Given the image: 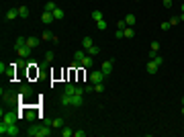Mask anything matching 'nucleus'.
<instances>
[{"mask_svg": "<svg viewBox=\"0 0 184 137\" xmlns=\"http://www.w3.org/2000/svg\"><path fill=\"white\" fill-rule=\"evenodd\" d=\"M14 51H16V55H19L20 59H25V57H29V55H31V51H33V49L27 45V37H19V39L14 41Z\"/></svg>", "mask_w": 184, "mask_h": 137, "instance_id": "nucleus-1", "label": "nucleus"}, {"mask_svg": "<svg viewBox=\"0 0 184 137\" xmlns=\"http://www.w3.org/2000/svg\"><path fill=\"white\" fill-rule=\"evenodd\" d=\"M19 123H13V125H8L4 123V121H0V135H6V137H16L19 135Z\"/></svg>", "mask_w": 184, "mask_h": 137, "instance_id": "nucleus-2", "label": "nucleus"}, {"mask_svg": "<svg viewBox=\"0 0 184 137\" xmlns=\"http://www.w3.org/2000/svg\"><path fill=\"white\" fill-rule=\"evenodd\" d=\"M0 115H2V121H4V123H8V125H13V123H16V121H19V115H14L13 110H0Z\"/></svg>", "mask_w": 184, "mask_h": 137, "instance_id": "nucleus-3", "label": "nucleus"}, {"mask_svg": "<svg viewBox=\"0 0 184 137\" xmlns=\"http://www.w3.org/2000/svg\"><path fill=\"white\" fill-rule=\"evenodd\" d=\"M104 78H106V76H104L102 70H92V72H90V82L92 84H100Z\"/></svg>", "mask_w": 184, "mask_h": 137, "instance_id": "nucleus-4", "label": "nucleus"}, {"mask_svg": "<svg viewBox=\"0 0 184 137\" xmlns=\"http://www.w3.org/2000/svg\"><path fill=\"white\" fill-rule=\"evenodd\" d=\"M53 21H55L53 13H49V10H43V13H41V23H43V25H51Z\"/></svg>", "mask_w": 184, "mask_h": 137, "instance_id": "nucleus-5", "label": "nucleus"}, {"mask_svg": "<svg viewBox=\"0 0 184 137\" xmlns=\"http://www.w3.org/2000/svg\"><path fill=\"white\" fill-rule=\"evenodd\" d=\"M157 68H160V63L156 62V59H150V63H147V66H145V72H147V74L150 76H153L157 72Z\"/></svg>", "mask_w": 184, "mask_h": 137, "instance_id": "nucleus-6", "label": "nucleus"}, {"mask_svg": "<svg viewBox=\"0 0 184 137\" xmlns=\"http://www.w3.org/2000/svg\"><path fill=\"white\" fill-rule=\"evenodd\" d=\"M82 104H84V94H72V106L78 109Z\"/></svg>", "mask_w": 184, "mask_h": 137, "instance_id": "nucleus-7", "label": "nucleus"}, {"mask_svg": "<svg viewBox=\"0 0 184 137\" xmlns=\"http://www.w3.org/2000/svg\"><path fill=\"white\" fill-rule=\"evenodd\" d=\"M113 66H115V63H113V59H106V62H102V72H104V76H110V72H113Z\"/></svg>", "mask_w": 184, "mask_h": 137, "instance_id": "nucleus-8", "label": "nucleus"}, {"mask_svg": "<svg viewBox=\"0 0 184 137\" xmlns=\"http://www.w3.org/2000/svg\"><path fill=\"white\" fill-rule=\"evenodd\" d=\"M80 66H82V68H92V66H94V57L86 53V55H84V59L80 62Z\"/></svg>", "mask_w": 184, "mask_h": 137, "instance_id": "nucleus-9", "label": "nucleus"}, {"mask_svg": "<svg viewBox=\"0 0 184 137\" xmlns=\"http://www.w3.org/2000/svg\"><path fill=\"white\" fill-rule=\"evenodd\" d=\"M31 94H33V88H31L29 84H23V86H20L19 96H20V98H25V96H31Z\"/></svg>", "mask_w": 184, "mask_h": 137, "instance_id": "nucleus-10", "label": "nucleus"}, {"mask_svg": "<svg viewBox=\"0 0 184 137\" xmlns=\"http://www.w3.org/2000/svg\"><path fill=\"white\" fill-rule=\"evenodd\" d=\"M60 103H61V106H66V109L72 106V94H66V92H63L61 98H60Z\"/></svg>", "mask_w": 184, "mask_h": 137, "instance_id": "nucleus-11", "label": "nucleus"}, {"mask_svg": "<svg viewBox=\"0 0 184 137\" xmlns=\"http://www.w3.org/2000/svg\"><path fill=\"white\" fill-rule=\"evenodd\" d=\"M160 51V41H151V47H150V59H153Z\"/></svg>", "mask_w": 184, "mask_h": 137, "instance_id": "nucleus-12", "label": "nucleus"}, {"mask_svg": "<svg viewBox=\"0 0 184 137\" xmlns=\"http://www.w3.org/2000/svg\"><path fill=\"white\" fill-rule=\"evenodd\" d=\"M51 129H53L51 125H49V127H41V129L37 131V137H49V135H51V133H53V131H51Z\"/></svg>", "mask_w": 184, "mask_h": 137, "instance_id": "nucleus-13", "label": "nucleus"}, {"mask_svg": "<svg viewBox=\"0 0 184 137\" xmlns=\"http://www.w3.org/2000/svg\"><path fill=\"white\" fill-rule=\"evenodd\" d=\"M0 96H2V103H13V92H8V90H4V88H2V90H0Z\"/></svg>", "mask_w": 184, "mask_h": 137, "instance_id": "nucleus-14", "label": "nucleus"}, {"mask_svg": "<svg viewBox=\"0 0 184 137\" xmlns=\"http://www.w3.org/2000/svg\"><path fill=\"white\" fill-rule=\"evenodd\" d=\"M16 16H19V8H10V10H6V14H4L6 21H14Z\"/></svg>", "mask_w": 184, "mask_h": 137, "instance_id": "nucleus-15", "label": "nucleus"}, {"mask_svg": "<svg viewBox=\"0 0 184 137\" xmlns=\"http://www.w3.org/2000/svg\"><path fill=\"white\" fill-rule=\"evenodd\" d=\"M41 39H43V41H53V39H55V35L51 33L49 29H45V31L41 33Z\"/></svg>", "mask_w": 184, "mask_h": 137, "instance_id": "nucleus-16", "label": "nucleus"}, {"mask_svg": "<svg viewBox=\"0 0 184 137\" xmlns=\"http://www.w3.org/2000/svg\"><path fill=\"white\" fill-rule=\"evenodd\" d=\"M92 45H94V41H92V37H88V35H86V37L82 39V47H84V49H90Z\"/></svg>", "mask_w": 184, "mask_h": 137, "instance_id": "nucleus-17", "label": "nucleus"}, {"mask_svg": "<svg viewBox=\"0 0 184 137\" xmlns=\"http://www.w3.org/2000/svg\"><path fill=\"white\" fill-rule=\"evenodd\" d=\"M49 125H51L53 129H61V127H63V119H61V117H57V119H53Z\"/></svg>", "mask_w": 184, "mask_h": 137, "instance_id": "nucleus-18", "label": "nucleus"}, {"mask_svg": "<svg viewBox=\"0 0 184 137\" xmlns=\"http://www.w3.org/2000/svg\"><path fill=\"white\" fill-rule=\"evenodd\" d=\"M63 92H66V94H76V84L68 82L66 86H63Z\"/></svg>", "mask_w": 184, "mask_h": 137, "instance_id": "nucleus-19", "label": "nucleus"}, {"mask_svg": "<svg viewBox=\"0 0 184 137\" xmlns=\"http://www.w3.org/2000/svg\"><path fill=\"white\" fill-rule=\"evenodd\" d=\"M19 16H20V19H27V16H29V8L25 6V4H20V6H19Z\"/></svg>", "mask_w": 184, "mask_h": 137, "instance_id": "nucleus-20", "label": "nucleus"}, {"mask_svg": "<svg viewBox=\"0 0 184 137\" xmlns=\"http://www.w3.org/2000/svg\"><path fill=\"white\" fill-rule=\"evenodd\" d=\"M27 45L31 49H35L37 45H39V39H37V37H27Z\"/></svg>", "mask_w": 184, "mask_h": 137, "instance_id": "nucleus-21", "label": "nucleus"}, {"mask_svg": "<svg viewBox=\"0 0 184 137\" xmlns=\"http://www.w3.org/2000/svg\"><path fill=\"white\" fill-rule=\"evenodd\" d=\"M53 16H55V21H61V19L66 16V13H63V10H61V8L57 6V8H55V10H53Z\"/></svg>", "mask_w": 184, "mask_h": 137, "instance_id": "nucleus-22", "label": "nucleus"}, {"mask_svg": "<svg viewBox=\"0 0 184 137\" xmlns=\"http://www.w3.org/2000/svg\"><path fill=\"white\" fill-rule=\"evenodd\" d=\"M86 53H88V55H92V57H94V55H98V53H100V47H98V45H92V47H90V49H86Z\"/></svg>", "mask_w": 184, "mask_h": 137, "instance_id": "nucleus-23", "label": "nucleus"}, {"mask_svg": "<svg viewBox=\"0 0 184 137\" xmlns=\"http://www.w3.org/2000/svg\"><path fill=\"white\" fill-rule=\"evenodd\" d=\"M41 127H37V125H31V127H29V131H27V135L29 137H37V131H39Z\"/></svg>", "mask_w": 184, "mask_h": 137, "instance_id": "nucleus-24", "label": "nucleus"}, {"mask_svg": "<svg viewBox=\"0 0 184 137\" xmlns=\"http://www.w3.org/2000/svg\"><path fill=\"white\" fill-rule=\"evenodd\" d=\"M125 23H127V27H133L135 25V14H125Z\"/></svg>", "mask_w": 184, "mask_h": 137, "instance_id": "nucleus-25", "label": "nucleus"}, {"mask_svg": "<svg viewBox=\"0 0 184 137\" xmlns=\"http://www.w3.org/2000/svg\"><path fill=\"white\" fill-rule=\"evenodd\" d=\"M55 8H57V4H55L53 0H49V2H45V8H43V10H49V13H53Z\"/></svg>", "mask_w": 184, "mask_h": 137, "instance_id": "nucleus-26", "label": "nucleus"}, {"mask_svg": "<svg viewBox=\"0 0 184 137\" xmlns=\"http://www.w3.org/2000/svg\"><path fill=\"white\" fill-rule=\"evenodd\" d=\"M84 55H86V53H84L82 49H78V51H76V53H74V62H78V63H80L82 59H84Z\"/></svg>", "mask_w": 184, "mask_h": 137, "instance_id": "nucleus-27", "label": "nucleus"}, {"mask_svg": "<svg viewBox=\"0 0 184 137\" xmlns=\"http://www.w3.org/2000/svg\"><path fill=\"white\" fill-rule=\"evenodd\" d=\"M72 135H74V131L70 127H61V137H72Z\"/></svg>", "mask_w": 184, "mask_h": 137, "instance_id": "nucleus-28", "label": "nucleus"}, {"mask_svg": "<svg viewBox=\"0 0 184 137\" xmlns=\"http://www.w3.org/2000/svg\"><path fill=\"white\" fill-rule=\"evenodd\" d=\"M92 21H94V23L102 21V13H100V10H92Z\"/></svg>", "mask_w": 184, "mask_h": 137, "instance_id": "nucleus-29", "label": "nucleus"}, {"mask_svg": "<svg viewBox=\"0 0 184 137\" xmlns=\"http://www.w3.org/2000/svg\"><path fill=\"white\" fill-rule=\"evenodd\" d=\"M53 62V51H47V53H45V63H43V66H47V63H51Z\"/></svg>", "mask_w": 184, "mask_h": 137, "instance_id": "nucleus-30", "label": "nucleus"}, {"mask_svg": "<svg viewBox=\"0 0 184 137\" xmlns=\"http://www.w3.org/2000/svg\"><path fill=\"white\" fill-rule=\"evenodd\" d=\"M133 35H135V29H133V27H127V29H125V37H129V39H131Z\"/></svg>", "mask_w": 184, "mask_h": 137, "instance_id": "nucleus-31", "label": "nucleus"}, {"mask_svg": "<svg viewBox=\"0 0 184 137\" xmlns=\"http://www.w3.org/2000/svg\"><path fill=\"white\" fill-rule=\"evenodd\" d=\"M96 29H98V31H104V29H106V23H104V19L96 23Z\"/></svg>", "mask_w": 184, "mask_h": 137, "instance_id": "nucleus-32", "label": "nucleus"}, {"mask_svg": "<svg viewBox=\"0 0 184 137\" xmlns=\"http://www.w3.org/2000/svg\"><path fill=\"white\" fill-rule=\"evenodd\" d=\"M117 29H119V31H125V29H127V23H125V19L117 23Z\"/></svg>", "mask_w": 184, "mask_h": 137, "instance_id": "nucleus-33", "label": "nucleus"}, {"mask_svg": "<svg viewBox=\"0 0 184 137\" xmlns=\"http://www.w3.org/2000/svg\"><path fill=\"white\" fill-rule=\"evenodd\" d=\"M94 92H104V84H94Z\"/></svg>", "mask_w": 184, "mask_h": 137, "instance_id": "nucleus-34", "label": "nucleus"}, {"mask_svg": "<svg viewBox=\"0 0 184 137\" xmlns=\"http://www.w3.org/2000/svg\"><path fill=\"white\" fill-rule=\"evenodd\" d=\"M115 37H117V39H125V31H119V29H117Z\"/></svg>", "mask_w": 184, "mask_h": 137, "instance_id": "nucleus-35", "label": "nucleus"}, {"mask_svg": "<svg viewBox=\"0 0 184 137\" xmlns=\"http://www.w3.org/2000/svg\"><path fill=\"white\" fill-rule=\"evenodd\" d=\"M35 117H37V115H35V110H29V113H27V119H29V121H35Z\"/></svg>", "mask_w": 184, "mask_h": 137, "instance_id": "nucleus-36", "label": "nucleus"}, {"mask_svg": "<svg viewBox=\"0 0 184 137\" xmlns=\"http://www.w3.org/2000/svg\"><path fill=\"white\" fill-rule=\"evenodd\" d=\"M162 4H164V8H172V4H174V2H172V0H164Z\"/></svg>", "mask_w": 184, "mask_h": 137, "instance_id": "nucleus-37", "label": "nucleus"}, {"mask_svg": "<svg viewBox=\"0 0 184 137\" xmlns=\"http://www.w3.org/2000/svg\"><path fill=\"white\" fill-rule=\"evenodd\" d=\"M160 29H162V31H168V29H170V21H168V23H162V25H160Z\"/></svg>", "mask_w": 184, "mask_h": 137, "instance_id": "nucleus-38", "label": "nucleus"}, {"mask_svg": "<svg viewBox=\"0 0 184 137\" xmlns=\"http://www.w3.org/2000/svg\"><path fill=\"white\" fill-rule=\"evenodd\" d=\"M178 23H180V16H174V19L170 21V27H174V25H178Z\"/></svg>", "mask_w": 184, "mask_h": 137, "instance_id": "nucleus-39", "label": "nucleus"}, {"mask_svg": "<svg viewBox=\"0 0 184 137\" xmlns=\"http://www.w3.org/2000/svg\"><path fill=\"white\" fill-rule=\"evenodd\" d=\"M74 135L76 137H84V135H86V131H74Z\"/></svg>", "mask_w": 184, "mask_h": 137, "instance_id": "nucleus-40", "label": "nucleus"}, {"mask_svg": "<svg viewBox=\"0 0 184 137\" xmlns=\"http://www.w3.org/2000/svg\"><path fill=\"white\" fill-rule=\"evenodd\" d=\"M182 14H184V2H182Z\"/></svg>", "mask_w": 184, "mask_h": 137, "instance_id": "nucleus-41", "label": "nucleus"}, {"mask_svg": "<svg viewBox=\"0 0 184 137\" xmlns=\"http://www.w3.org/2000/svg\"><path fill=\"white\" fill-rule=\"evenodd\" d=\"M182 115H184V104H182Z\"/></svg>", "mask_w": 184, "mask_h": 137, "instance_id": "nucleus-42", "label": "nucleus"}, {"mask_svg": "<svg viewBox=\"0 0 184 137\" xmlns=\"http://www.w3.org/2000/svg\"><path fill=\"white\" fill-rule=\"evenodd\" d=\"M135 2H137V0H135Z\"/></svg>", "mask_w": 184, "mask_h": 137, "instance_id": "nucleus-43", "label": "nucleus"}]
</instances>
